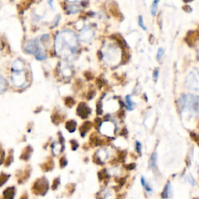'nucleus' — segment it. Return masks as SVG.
Returning a JSON list of instances; mask_svg holds the SVG:
<instances>
[{"label": "nucleus", "instance_id": "f257e3e1", "mask_svg": "<svg viewBox=\"0 0 199 199\" xmlns=\"http://www.w3.org/2000/svg\"><path fill=\"white\" fill-rule=\"evenodd\" d=\"M78 45L77 38L70 30L63 31L58 35L55 41V49L58 54L68 58L75 52Z\"/></svg>", "mask_w": 199, "mask_h": 199}, {"label": "nucleus", "instance_id": "f03ea898", "mask_svg": "<svg viewBox=\"0 0 199 199\" xmlns=\"http://www.w3.org/2000/svg\"><path fill=\"white\" fill-rule=\"evenodd\" d=\"M179 104L182 111H188L199 115V96L193 94L182 95L179 100Z\"/></svg>", "mask_w": 199, "mask_h": 199}, {"label": "nucleus", "instance_id": "7ed1b4c3", "mask_svg": "<svg viewBox=\"0 0 199 199\" xmlns=\"http://www.w3.org/2000/svg\"><path fill=\"white\" fill-rule=\"evenodd\" d=\"M25 51L35 55L38 60H44L47 59V55L43 52L42 49L40 47L38 39H33L28 41L25 46Z\"/></svg>", "mask_w": 199, "mask_h": 199}, {"label": "nucleus", "instance_id": "20e7f679", "mask_svg": "<svg viewBox=\"0 0 199 199\" xmlns=\"http://www.w3.org/2000/svg\"><path fill=\"white\" fill-rule=\"evenodd\" d=\"M186 85L190 90L199 91V69H194L186 78Z\"/></svg>", "mask_w": 199, "mask_h": 199}, {"label": "nucleus", "instance_id": "39448f33", "mask_svg": "<svg viewBox=\"0 0 199 199\" xmlns=\"http://www.w3.org/2000/svg\"><path fill=\"white\" fill-rule=\"evenodd\" d=\"M49 185L48 181L45 178H40L35 181V183L33 185V192L37 195H44L47 192Z\"/></svg>", "mask_w": 199, "mask_h": 199}, {"label": "nucleus", "instance_id": "423d86ee", "mask_svg": "<svg viewBox=\"0 0 199 199\" xmlns=\"http://www.w3.org/2000/svg\"><path fill=\"white\" fill-rule=\"evenodd\" d=\"M12 82L16 87H23L26 83V76L23 70L12 71Z\"/></svg>", "mask_w": 199, "mask_h": 199}, {"label": "nucleus", "instance_id": "0eeeda50", "mask_svg": "<svg viewBox=\"0 0 199 199\" xmlns=\"http://www.w3.org/2000/svg\"><path fill=\"white\" fill-rule=\"evenodd\" d=\"M90 109L89 108V107H87V105L85 103H80L79 104L78 108H77V114L79 117H81L82 118H88L89 114H90Z\"/></svg>", "mask_w": 199, "mask_h": 199}, {"label": "nucleus", "instance_id": "6e6552de", "mask_svg": "<svg viewBox=\"0 0 199 199\" xmlns=\"http://www.w3.org/2000/svg\"><path fill=\"white\" fill-rule=\"evenodd\" d=\"M16 194V188L14 187H9L3 191L4 199H13Z\"/></svg>", "mask_w": 199, "mask_h": 199}, {"label": "nucleus", "instance_id": "1a4fd4ad", "mask_svg": "<svg viewBox=\"0 0 199 199\" xmlns=\"http://www.w3.org/2000/svg\"><path fill=\"white\" fill-rule=\"evenodd\" d=\"M91 127H92V123L90 122V121H87V122L83 123V124L79 128L80 134L82 135V136H85L86 133L90 130Z\"/></svg>", "mask_w": 199, "mask_h": 199}, {"label": "nucleus", "instance_id": "9d476101", "mask_svg": "<svg viewBox=\"0 0 199 199\" xmlns=\"http://www.w3.org/2000/svg\"><path fill=\"white\" fill-rule=\"evenodd\" d=\"M170 194H171V186H170V182H168L164 188V190H163V193L161 194V196L163 198L167 199L170 197Z\"/></svg>", "mask_w": 199, "mask_h": 199}, {"label": "nucleus", "instance_id": "9b49d317", "mask_svg": "<svg viewBox=\"0 0 199 199\" xmlns=\"http://www.w3.org/2000/svg\"><path fill=\"white\" fill-rule=\"evenodd\" d=\"M65 128L69 132H74L75 131V128H76V122L73 120H70V121L66 122Z\"/></svg>", "mask_w": 199, "mask_h": 199}, {"label": "nucleus", "instance_id": "f8f14e48", "mask_svg": "<svg viewBox=\"0 0 199 199\" xmlns=\"http://www.w3.org/2000/svg\"><path fill=\"white\" fill-rule=\"evenodd\" d=\"M31 152H32V148H30V146H27L25 148L24 150H23L20 158L23 160H27L28 159L30 158V156Z\"/></svg>", "mask_w": 199, "mask_h": 199}, {"label": "nucleus", "instance_id": "ddd939ff", "mask_svg": "<svg viewBox=\"0 0 199 199\" xmlns=\"http://www.w3.org/2000/svg\"><path fill=\"white\" fill-rule=\"evenodd\" d=\"M7 87H8L7 80L5 79L3 76L1 75V77H0V91H1V93H3V92L7 89Z\"/></svg>", "mask_w": 199, "mask_h": 199}, {"label": "nucleus", "instance_id": "4468645a", "mask_svg": "<svg viewBox=\"0 0 199 199\" xmlns=\"http://www.w3.org/2000/svg\"><path fill=\"white\" fill-rule=\"evenodd\" d=\"M156 153L153 152L151 156L150 160H149V167L153 168L156 167Z\"/></svg>", "mask_w": 199, "mask_h": 199}, {"label": "nucleus", "instance_id": "2eb2a0df", "mask_svg": "<svg viewBox=\"0 0 199 199\" xmlns=\"http://www.w3.org/2000/svg\"><path fill=\"white\" fill-rule=\"evenodd\" d=\"M53 166H54V163H53L52 160H50L47 163H44V166H43V170H44L45 171H49V170H51V169L53 168Z\"/></svg>", "mask_w": 199, "mask_h": 199}, {"label": "nucleus", "instance_id": "dca6fc26", "mask_svg": "<svg viewBox=\"0 0 199 199\" xmlns=\"http://www.w3.org/2000/svg\"><path fill=\"white\" fill-rule=\"evenodd\" d=\"M125 100H126V104H127L128 110H129V111H132V110H133V103H132V99H131V96H129V95L126 96Z\"/></svg>", "mask_w": 199, "mask_h": 199}, {"label": "nucleus", "instance_id": "f3484780", "mask_svg": "<svg viewBox=\"0 0 199 199\" xmlns=\"http://www.w3.org/2000/svg\"><path fill=\"white\" fill-rule=\"evenodd\" d=\"M159 3V1H154L152 4V6H151V13H152V16H155L156 13L157 11V5Z\"/></svg>", "mask_w": 199, "mask_h": 199}, {"label": "nucleus", "instance_id": "a211bd4d", "mask_svg": "<svg viewBox=\"0 0 199 199\" xmlns=\"http://www.w3.org/2000/svg\"><path fill=\"white\" fill-rule=\"evenodd\" d=\"M141 182H142V185L145 188V190H146L147 191H152V188L149 187V185H147V183L145 181V178H144L143 177H142V178H141Z\"/></svg>", "mask_w": 199, "mask_h": 199}, {"label": "nucleus", "instance_id": "6ab92c4d", "mask_svg": "<svg viewBox=\"0 0 199 199\" xmlns=\"http://www.w3.org/2000/svg\"><path fill=\"white\" fill-rule=\"evenodd\" d=\"M9 177H10V175L4 174V173H2V174H1V177H0V181H1V186L4 185V184L8 181Z\"/></svg>", "mask_w": 199, "mask_h": 199}, {"label": "nucleus", "instance_id": "aec40b11", "mask_svg": "<svg viewBox=\"0 0 199 199\" xmlns=\"http://www.w3.org/2000/svg\"><path fill=\"white\" fill-rule=\"evenodd\" d=\"M163 55H164V50L163 48L160 47V48L158 49V51H157V55H156V59L158 61L161 60V59L163 58Z\"/></svg>", "mask_w": 199, "mask_h": 199}, {"label": "nucleus", "instance_id": "412c9836", "mask_svg": "<svg viewBox=\"0 0 199 199\" xmlns=\"http://www.w3.org/2000/svg\"><path fill=\"white\" fill-rule=\"evenodd\" d=\"M65 103L68 107H72V105H74V104H75V101H74V100L72 98L67 97L65 98Z\"/></svg>", "mask_w": 199, "mask_h": 199}, {"label": "nucleus", "instance_id": "4be33fe9", "mask_svg": "<svg viewBox=\"0 0 199 199\" xmlns=\"http://www.w3.org/2000/svg\"><path fill=\"white\" fill-rule=\"evenodd\" d=\"M98 176H99V179L100 180V181L105 179L107 177L106 170H101V171H100L99 173H98Z\"/></svg>", "mask_w": 199, "mask_h": 199}, {"label": "nucleus", "instance_id": "5701e85b", "mask_svg": "<svg viewBox=\"0 0 199 199\" xmlns=\"http://www.w3.org/2000/svg\"><path fill=\"white\" fill-rule=\"evenodd\" d=\"M59 184H60V178L58 177V178H56V179H55L54 182H53L52 187H51L52 190H55L56 188H57L58 187H59Z\"/></svg>", "mask_w": 199, "mask_h": 199}, {"label": "nucleus", "instance_id": "b1692460", "mask_svg": "<svg viewBox=\"0 0 199 199\" xmlns=\"http://www.w3.org/2000/svg\"><path fill=\"white\" fill-rule=\"evenodd\" d=\"M139 25L141 26V27L142 28V29L144 30H146L147 28L145 27V26L144 25V23H143V19H142V16H139Z\"/></svg>", "mask_w": 199, "mask_h": 199}, {"label": "nucleus", "instance_id": "393cba45", "mask_svg": "<svg viewBox=\"0 0 199 199\" xmlns=\"http://www.w3.org/2000/svg\"><path fill=\"white\" fill-rule=\"evenodd\" d=\"M67 160H66V159L65 158V157H62V159H61L60 160V165H61V167H65L66 165H67Z\"/></svg>", "mask_w": 199, "mask_h": 199}, {"label": "nucleus", "instance_id": "a878e982", "mask_svg": "<svg viewBox=\"0 0 199 199\" xmlns=\"http://www.w3.org/2000/svg\"><path fill=\"white\" fill-rule=\"evenodd\" d=\"M13 156L12 155H10L9 156L8 158L6 159V166H10V163L13 162Z\"/></svg>", "mask_w": 199, "mask_h": 199}, {"label": "nucleus", "instance_id": "bb28decb", "mask_svg": "<svg viewBox=\"0 0 199 199\" xmlns=\"http://www.w3.org/2000/svg\"><path fill=\"white\" fill-rule=\"evenodd\" d=\"M70 142H71V145H72V150H75V149H76V148H78V146H79V145H78V143H77V142H76V141H75V140H72Z\"/></svg>", "mask_w": 199, "mask_h": 199}, {"label": "nucleus", "instance_id": "cd10ccee", "mask_svg": "<svg viewBox=\"0 0 199 199\" xmlns=\"http://www.w3.org/2000/svg\"><path fill=\"white\" fill-rule=\"evenodd\" d=\"M125 167L128 170H133V169L136 168V164H135V163H132V164L126 165Z\"/></svg>", "mask_w": 199, "mask_h": 199}, {"label": "nucleus", "instance_id": "c85d7f7f", "mask_svg": "<svg viewBox=\"0 0 199 199\" xmlns=\"http://www.w3.org/2000/svg\"><path fill=\"white\" fill-rule=\"evenodd\" d=\"M141 148H142V144L139 142H136V150L140 153L141 152Z\"/></svg>", "mask_w": 199, "mask_h": 199}, {"label": "nucleus", "instance_id": "c756f323", "mask_svg": "<svg viewBox=\"0 0 199 199\" xmlns=\"http://www.w3.org/2000/svg\"><path fill=\"white\" fill-rule=\"evenodd\" d=\"M158 74H159V69H156L155 71H154L153 72V77L155 79H156L157 77H158Z\"/></svg>", "mask_w": 199, "mask_h": 199}, {"label": "nucleus", "instance_id": "7c9ffc66", "mask_svg": "<svg viewBox=\"0 0 199 199\" xmlns=\"http://www.w3.org/2000/svg\"><path fill=\"white\" fill-rule=\"evenodd\" d=\"M188 181H189L190 183H191V185H195V181H194V180L193 179L192 177H190L189 179H188Z\"/></svg>", "mask_w": 199, "mask_h": 199}, {"label": "nucleus", "instance_id": "2f4dec72", "mask_svg": "<svg viewBox=\"0 0 199 199\" xmlns=\"http://www.w3.org/2000/svg\"><path fill=\"white\" fill-rule=\"evenodd\" d=\"M27 198H28L27 194H26V193H25V194H23V195H22L21 197H20V199H27Z\"/></svg>", "mask_w": 199, "mask_h": 199}, {"label": "nucleus", "instance_id": "473e14b6", "mask_svg": "<svg viewBox=\"0 0 199 199\" xmlns=\"http://www.w3.org/2000/svg\"><path fill=\"white\" fill-rule=\"evenodd\" d=\"M197 55H198V57H199V47L197 48Z\"/></svg>", "mask_w": 199, "mask_h": 199}]
</instances>
